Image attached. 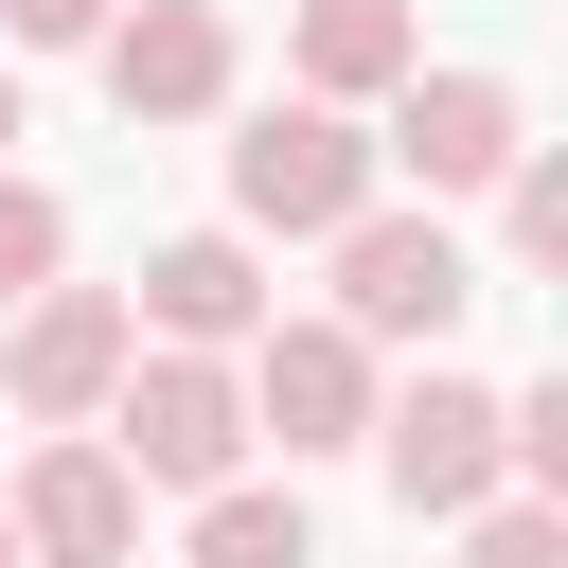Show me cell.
<instances>
[{
  "mask_svg": "<svg viewBox=\"0 0 568 568\" xmlns=\"http://www.w3.org/2000/svg\"><path fill=\"white\" fill-rule=\"evenodd\" d=\"M124 320H160L178 355L266 337V266H248V231H178V248H142V302H124Z\"/></svg>",
  "mask_w": 568,
  "mask_h": 568,
  "instance_id": "10",
  "label": "cell"
},
{
  "mask_svg": "<svg viewBox=\"0 0 568 568\" xmlns=\"http://www.w3.org/2000/svg\"><path fill=\"white\" fill-rule=\"evenodd\" d=\"M106 462L142 479V497H213V479H248V390H231V355H124L106 373Z\"/></svg>",
  "mask_w": 568,
  "mask_h": 568,
  "instance_id": "1",
  "label": "cell"
},
{
  "mask_svg": "<svg viewBox=\"0 0 568 568\" xmlns=\"http://www.w3.org/2000/svg\"><path fill=\"white\" fill-rule=\"evenodd\" d=\"M124 0H0V53H89Z\"/></svg>",
  "mask_w": 568,
  "mask_h": 568,
  "instance_id": "16",
  "label": "cell"
},
{
  "mask_svg": "<svg viewBox=\"0 0 568 568\" xmlns=\"http://www.w3.org/2000/svg\"><path fill=\"white\" fill-rule=\"evenodd\" d=\"M53 266H71V213H53L36 178H0V302H36Z\"/></svg>",
  "mask_w": 568,
  "mask_h": 568,
  "instance_id": "14",
  "label": "cell"
},
{
  "mask_svg": "<svg viewBox=\"0 0 568 568\" xmlns=\"http://www.w3.org/2000/svg\"><path fill=\"white\" fill-rule=\"evenodd\" d=\"M462 568H568V515L550 497H479L462 515Z\"/></svg>",
  "mask_w": 568,
  "mask_h": 568,
  "instance_id": "15",
  "label": "cell"
},
{
  "mask_svg": "<svg viewBox=\"0 0 568 568\" xmlns=\"http://www.w3.org/2000/svg\"><path fill=\"white\" fill-rule=\"evenodd\" d=\"M231 390H248V444H284V462L373 444V337H337V320H266Z\"/></svg>",
  "mask_w": 568,
  "mask_h": 568,
  "instance_id": "4",
  "label": "cell"
},
{
  "mask_svg": "<svg viewBox=\"0 0 568 568\" xmlns=\"http://www.w3.org/2000/svg\"><path fill=\"white\" fill-rule=\"evenodd\" d=\"M373 462H390L408 515H479V497H515V462H497V390L444 373V355H426V390H373Z\"/></svg>",
  "mask_w": 568,
  "mask_h": 568,
  "instance_id": "5",
  "label": "cell"
},
{
  "mask_svg": "<svg viewBox=\"0 0 568 568\" xmlns=\"http://www.w3.org/2000/svg\"><path fill=\"white\" fill-rule=\"evenodd\" d=\"M373 124L355 106H320V89H284V106H248L231 124V213L248 231H337V213H373Z\"/></svg>",
  "mask_w": 568,
  "mask_h": 568,
  "instance_id": "2",
  "label": "cell"
},
{
  "mask_svg": "<svg viewBox=\"0 0 568 568\" xmlns=\"http://www.w3.org/2000/svg\"><path fill=\"white\" fill-rule=\"evenodd\" d=\"M124 355H142V320H124V284H36V302H18V337H0V390H18L36 426H89Z\"/></svg>",
  "mask_w": 568,
  "mask_h": 568,
  "instance_id": "7",
  "label": "cell"
},
{
  "mask_svg": "<svg viewBox=\"0 0 568 568\" xmlns=\"http://www.w3.org/2000/svg\"><path fill=\"white\" fill-rule=\"evenodd\" d=\"M0 568H18V532H0Z\"/></svg>",
  "mask_w": 568,
  "mask_h": 568,
  "instance_id": "18",
  "label": "cell"
},
{
  "mask_svg": "<svg viewBox=\"0 0 568 568\" xmlns=\"http://www.w3.org/2000/svg\"><path fill=\"white\" fill-rule=\"evenodd\" d=\"M0 142H18V71H0Z\"/></svg>",
  "mask_w": 568,
  "mask_h": 568,
  "instance_id": "17",
  "label": "cell"
},
{
  "mask_svg": "<svg viewBox=\"0 0 568 568\" xmlns=\"http://www.w3.org/2000/svg\"><path fill=\"white\" fill-rule=\"evenodd\" d=\"M408 71H426L408 0H302V89H320V106H373V89H408Z\"/></svg>",
  "mask_w": 568,
  "mask_h": 568,
  "instance_id": "11",
  "label": "cell"
},
{
  "mask_svg": "<svg viewBox=\"0 0 568 568\" xmlns=\"http://www.w3.org/2000/svg\"><path fill=\"white\" fill-rule=\"evenodd\" d=\"M195 568H320V532H302V497L213 479V497H195Z\"/></svg>",
  "mask_w": 568,
  "mask_h": 568,
  "instance_id": "12",
  "label": "cell"
},
{
  "mask_svg": "<svg viewBox=\"0 0 568 568\" xmlns=\"http://www.w3.org/2000/svg\"><path fill=\"white\" fill-rule=\"evenodd\" d=\"M390 124H373V160H408L426 195H497V160L532 142V106H515V71H408V89H373Z\"/></svg>",
  "mask_w": 568,
  "mask_h": 568,
  "instance_id": "6",
  "label": "cell"
},
{
  "mask_svg": "<svg viewBox=\"0 0 568 568\" xmlns=\"http://www.w3.org/2000/svg\"><path fill=\"white\" fill-rule=\"evenodd\" d=\"M89 53H106V106H124V124H213V106H231V18H213V0H142V18H106Z\"/></svg>",
  "mask_w": 568,
  "mask_h": 568,
  "instance_id": "9",
  "label": "cell"
},
{
  "mask_svg": "<svg viewBox=\"0 0 568 568\" xmlns=\"http://www.w3.org/2000/svg\"><path fill=\"white\" fill-rule=\"evenodd\" d=\"M497 231H515V266H568V160H497Z\"/></svg>",
  "mask_w": 568,
  "mask_h": 568,
  "instance_id": "13",
  "label": "cell"
},
{
  "mask_svg": "<svg viewBox=\"0 0 568 568\" xmlns=\"http://www.w3.org/2000/svg\"><path fill=\"white\" fill-rule=\"evenodd\" d=\"M337 248V337H462V302H479V266H462V231L444 213H337L320 231Z\"/></svg>",
  "mask_w": 568,
  "mask_h": 568,
  "instance_id": "3",
  "label": "cell"
},
{
  "mask_svg": "<svg viewBox=\"0 0 568 568\" xmlns=\"http://www.w3.org/2000/svg\"><path fill=\"white\" fill-rule=\"evenodd\" d=\"M0 532H18V568H124L142 550V479L106 444H36L18 497H0Z\"/></svg>",
  "mask_w": 568,
  "mask_h": 568,
  "instance_id": "8",
  "label": "cell"
}]
</instances>
